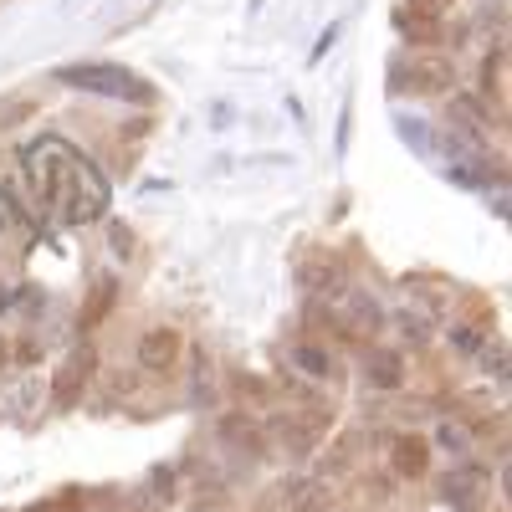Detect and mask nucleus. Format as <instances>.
Instances as JSON below:
<instances>
[{
	"instance_id": "nucleus-22",
	"label": "nucleus",
	"mask_w": 512,
	"mask_h": 512,
	"mask_svg": "<svg viewBox=\"0 0 512 512\" xmlns=\"http://www.w3.org/2000/svg\"><path fill=\"white\" fill-rule=\"evenodd\" d=\"M113 246L128 256V251H134V241H128V226H113Z\"/></svg>"
},
{
	"instance_id": "nucleus-2",
	"label": "nucleus",
	"mask_w": 512,
	"mask_h": 512,
	"mask_svg": "<svg viewBox=\"0 0 512 512\" xmlns=\"http://www.w3.org/2000/svg\"><path fill=\"white\" fill-rule=\"evenodd\" d=\"M57 77L67 88H82V93H103V98H118V103H149V82L134 77L128 67H113V62H72V67H57Z\"/></svg>"
},
{
	"instance_id": "nucleus-7",
	"label": "nucleus",
	"mask_w": 512,
	"mask_h": 512,
	"mask_svg": "<svg viewBox=\"0 0 512 512\" xmlns=\"http://www.w3.org/2000/svg\"><path fill=\"white\" fill-rule=\"evenodd\" d=\"M318 431H323V415H287V420H277V436H287V446L292 451H313L318 446Z\"/></svg>"
},
{
	"instance_id": "nucleus-18",
	"label": "nucleus",
	"mask_w": 512,
	"mask_h": 512,
	"mask_svg": "<svg viewBox=\"0 0 512 512\" xmlns=\"http://www.w3.org/2000/svg\"><path fill=\"white\" fill-rule=\"evenodd\" d=\"M108 303H113V282H103V287L88 297V313H82V323H98V313H103Z\"/></svg>"
},
{
	"instance_id": "nucleus-16",
	"label": "nucleus",
	"mask_w": 512,
	"mask_h": 512,
	"mask_svg": "<svg viewBox=\"0 0 512 512\" xmlns=\"http://www.w3.org/2000/svg\"><path fill=\"white\" fill-rule=\"evenodd\" d=\"M451 338H456V349H461V354H477V349H487V333H482V328H456Z\"/></svg>"
},
{
	"instance_id": "nucleus-12",
	"label": "nucleus",
	"mask_w": 512,
	"mask_h": 512,
	"mask_svg": "<svg viewBox=\"0 0 512 512\" xmlns=\"http://www.w3.org/2000/svg\"><path fill=\"white\" fill-rule=\"evenodd\" d=\"M190 369H195V384H190L195 405H210V400H216V374H210V359H205V354H195V359H190Z\"/></svg>"
},
{
	"instance_id": "nucleus-9",
	"label": "nucleus",
	"mask_w": 512,
	"mask_h": 512,
	"mask_svg": "<svg viewBox=\"0 0 512 512\" xmlns=\"http://www.w3.org/2000/svg\"><path fill=\"white\" fill-rule=\"evenodd\" d=\"M287 497H292V512H323L328 502H333V492L323 487V482H287Z\"/></svg>"
},
{
	"instance_id": "nucleus-25",
	"label": "nucleus",
	"mask_w": 512,
	"mask_h": 512,
	"mask_svg": "<svg viewBox=\"0 0 512 512\" xmlns=\"http://www.w3.org/2000/svg\"><path fill=\"white\" fill-rule=\"evenodd\" d=\"M251 11H262V0H251Z\"/></svg>"
},
{
	"instance_id": "nucleus-3",
	"label": "nucleus",
	"mask_w": 512,
	"mask_h": 512,
	"mask_svg": "<svg viewBox=\"0 0 512 512\" xmlns=\"http://www.w3.org/2000/svg\"><path fill=\"white\" fill-rule=\"evenodd\" d=\"M67 154H72V149H67L62 139H36V144L21 154V175H26V185H31V195H36L41 205H52V185H57V169H62Z\"/></svg>"
},
{
	"instance_id": "nucleus-5",
	"label": "nucleus",
	"mask_w": 512,
	"mask_h": 512,
	"mask_svg": "<svg viewBox=\"0 0 512 512\" xmlns=\"http://www.w3.org/2000/svg\"><path fill=\"white\" fill-rule=\"evenodd\" d=\"M180 354H185V344H180V333H169V328H154V333L139 338V364L154 369V374H164Z\"/></svg>"
},
{
	"instance_id": "nucleus-19",
	"label": "nucleus",
	"mask_w": 512,
	"mask_h": 512,
	"mask_svg": "<svg viewBox=\"0 0 512 512\" xmlns=\"http://www.w3.org/2000/svg\"><path fill=\"white\" fill-rule=\"evenodd\" d=\"M349 128H354V118H349V103H344V118H338V154H349Z\"/></svg>"
},
{
	"instance_id": "nucleus-15",
	"label": "nucleus",
	"mask_w": 512,
	"mask_h": 512,
	"mask_svg": "<svg viewBox=\"0 0 512 512\" xmlns=\"http://www.w3.org/2000/svg\"><path fill=\"white\" fill-rule=\"evenodd\" d=\"M0 231H11V236L26 231V216H21V205L11 200V190H0Z\"/></svg>"
},
{
	"instance_id": "nucleus-20",
	"label": "nucleus",
	"mask_w": 512,
	"mask_h": 512,
	"mask_svg": "<svg viewBox=\"0 0 512 512\" xmlns=\"http://www.w3.org/2000/svg\"><path fill=\"white\" fill-rule=\"evenodd\" d=\"M338 31H344V26H338V21H333V26L323 31V41H318V47H313V62H318V57H323V52L333 47V41H338Z\"/></svg>"
},
{
	"instance_id": "nucleus-23",
	"label": "nucleus",
	"mask_w": 512,
	"mask_h": 512,
	"mask_svg": "<svg viewBox=\"0 0 512 512\" xmlns=\"http://www.w3.org/2000/svg\"><path fill=\"white\" fill-rule=\"evenodd\" d=\"M502 359H507V354H502V349H497V344H492V349H487V369H492V374H502V369H507V364H502Z\"/></svg>"
},
{
	"instance_id": "nucleus-17",
	"label": "nucleus",
	"mask_w": 512,
	"mask_h": 512,
	"mask_svg": "<svg viewBox=\"0 0 512 512\" xmlns=\"http://www.w3.org/2000/svg\"><path fill=\"white\" fill-rule=\"evenodd\" d=\"M395 323H400L410 338H420V344H425V338H431V328H436V323H425V313H400Z\"/></svg>"
},
{
	"instance_id": "nucleus-1",
	"label": "nucleus",
	"mask_w": 512,
	"mask_h": 512,
	"mask_svg": "<svg viewBox=\"0 0 512 512\" xmlns=\"http://www.w3.org/2000/svg\"><path fill=\"white\" fill-rule=\"evenodd\" d=\"M108 200H113V190H108V180H103V169L72 149V154L62 159V169H57L52 205L62 210L72 226H88V221H98L103 210H108Z\"/></svg>"
},
{
	"instance_id": "nucleus-13",
	"label": "nucleus",
	"mask_w": 512,
	"mask_h": 512,
	"mask_svg": "<svg viewBox=\"0 0 512 512\" xmlns=\"http://www.w3.org/2000/svg\"><path fill=\"white\" fill-rule=\"evenodd\" d=\"M410 67V62H405ZM410 72H420V77H410L405 88H446L451 82V67L446 62H420V67H410Z\"/></svg>"
},
{
	"instance_id": "nucleus-8",
	"label": "nucleus",
	"mask_w": 512,
	"mask_h": 512,
	"mask_svg": "<svg viewBox=\"0 0 512 512\" xmlns=\"http://www.w3.org/2000/svg\"><path fill=\"white\" fill-rule=\"evenodd\" d=\"M425 466H431V441L400 436V441H395V472H400V477H420Z\"/></svg>"
},
{
	"instance_id": "nucleus-10",
	"label": "nucleus",
	"mask_w": 512,
	"mask_h": 512,
	"mask_svg": "<svg viewBox=\"0 0 512 512\" xmlns=\"http://www.w3.org/2000/svg\"><path fill=\"white\" fill-rule=\"evenodd\" d=\"M395 128H400V139H405L415 154H436V149H441V139H436L431 123H420V118H395Z\"/></svg>"
},
{
	"instance_id": "nucleus-4",
	"label": "nucleus",
	"mask_w": 512,
	"mask_h": 512,
	"mask_svg": "<svg viewBox=\"0 0 512 512\" xmlns=\"http://www.w3.org/2000/svg\"><path fill=\"white\" fill-rule=\"evenodd\" d=\"M88 379H93V344H77V349H72V359L62 364L57 384H52L57 405H62V410H72V405L82 400V390H88Z\"/></svg>"
},
{
	"instance_id": "nucleus-24",
	"label": "nucleus",
	"mask_w": 512,
	"mask_h": 512,
	"mask_svg": "<svg viewBox=\"0 0 512 512\" xmlns=\"http://www.w3.org/2000/svg\"><path fill=\"white\" fill-rule=\"evenodd\" d=\"M6 354H11V349H6V344H0V364H6Z\"/></svg>"
},
{
	"instance_id": "nucleus-11",
	"label": "nucleus",
	"mask_w": 512,
	"mask_h": 512,
	"mask_svg": "<svg viewBox=\"0 0 512 512\" xmlns=\"http://www.w3.org/2000/svg\"><path fill=\"white\" fill-rule=\"evenodd\" d=\"M369 379L379 384V390H395V384L405 379V364H400V354H369Z\"/></svg>"
},
{
	"instance_id": "nucleus-21",
	"label": "nucleus",
	"mask_w": 512,
	"mask_h": 512,
	"mask_svg": "<svg viewBox=\"0 0 512 512\" xmlns=\"http://www.w3.org/2000/svg\"><path fill=\"white\" fill-rule=\"evenodd\" d=\"M446 6H451V0H410V11H431V16L446 11Z\"/></svg>"
},
{
	"instance_id": "nucleus-14",
	"label": "nucleus",
	"mask_w": 512,
	"mask_h": 512,
	"mask_svg": "<svg viewBox=\"0 0 512 512\" xmlns=\"http://www.w3.org/2000/svg\"><path fill=\"white\" fill-rule=\"evenodd\" d=\"M292 364L303 369V374H318V379L328 374V354H323L318 344H297V349H292Z\"/></svg>"
},
{
	"instance_id": "nucleus-6",
	"label": "nucleus",
	"mask_w": 512,
	"mask_h": 512,
	"mask_svg": "<svg viewBox=\"0 0 512 512\" xmlns=\"http://www.w3.org/2000/svg\"><path fill=\"white\" fill-rule=\"evenodd\" d=\"M36 400H41V379H16V384H6L0 390V415L6 420H31L36 415Z\"/></svg>"
}]
</instances>
